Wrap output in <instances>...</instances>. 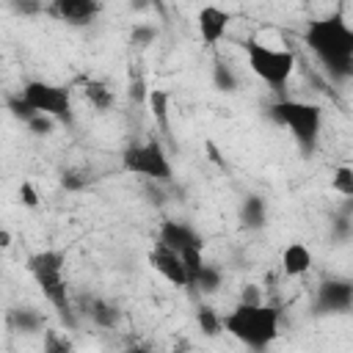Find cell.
I'll use <instances>...</instances> for the list:
<instances>
[{"instance_id": "1", "label": "cell", "mask_w": 353, "mask_h": 353, "mask_svg": "<svg viewBox=\"0 0 353 353\" xmlns=\"http://www.w3.org/2000/svg\"><path fill=\"white\" fill-rule=\"evenodd\" d=\"M303 41L331 77L345 80L353 74V28L339 11L309 22Z\"/></svg>"}, {"instance_id": "2", "label": "cell", "mask_w": 353, "mask_h": 353, "mask_svg": "<svg viewBox=\"0 0 353 353\" xmlns=\"http://www.w3.org/2000/svg\"><path fill=\"white\" fill-rule=\"evenodd\" d=\"M223 331L254 353H265L279 336V309L268 303H237L223 314Z\"/></svg>"}, {"instance_id": "3", "label": "cell", "mask_w": 353, "mask_h": 353, "mask_svg": "<svg viewBox=\"0 0 353 353\" xmlns=\"http://www.w3.org/2000/svg\"><path fill=\"white\" fill-rule=\"evenodd\" d=\"M63 254L55 251V248H44V251H36L28 256V273L33 276L36 287L41 290V295L52 303V309L69 323L74 325L72 320V303H69V290H66V276H63Z\"/></svg>"}, {"instance_id": "4", "label": "cell", "mask_w": 353, "mask_h": 353, "mask_svg": "<svg viewBox=\"0 0 353 353\" xmlns=\"http://www.w3.org/2000/svg\"><path fill=\"white\" fill-rule=\"evenodd\" d=\"M270 119L290 130L295 138L298 149L303 154H312L320 138L323 127V108L317 102H303V99H279L270 105Z\"/></svg>"}, {"instance_id": "5", "label": "cell", "mask_w": 353, "mask_h": 353, "mask_svg": "<svg viewBox=\"0 0 353 353\" xmlns=\"http://www.w3.org/2000/svg\"><path fill=\"white\" fill-rule=\"evenodd\" d=\"M243 50H245L248 69H251L262 83H268L270 88L287 85V80L292 77V69H295V52L268 47V44H262V41H256V39H248V41L243 44Z\"/></svg>"}, {"instance_id": "6", "label": "cell", "mask_w": 353, "mask_h": 353, "mask_svg": "<svg viewBox=\"0 0 353 353\" xmlns=\"http://www.w3.org/2000/svg\"><path fill=\"white\" fill-rule=\"evenodd\" d=\"M25 105L36 116H50L58 124H72V91L47 80H28L19 91Z\"/></svg>"}, {"instance_id": "7", "label": "cell", "mask_w": 353, "mask_h": 353, "mask_svg": "<svg viewBox=\"0 0 353 353\" xmlns=\"http://www.w3.org/2000/svg\"><path fill=\"white\" fill-rule=\"evenodd\" d=\"M121 168L127 174L152 179V182H168L171 179V160L157 138H149L143 143H132L121 154Z\"/></svg>"}, {"instance_id": "8", "label": "cell", "mask_w": 353, "mask_h": 353, "mask_svg": "<svg viewBox=\"0 0 353 353\" xmlns=\"http://www.w3.org/2000/svg\"><path fill=\"white\" fill-rule=\"evenodd\" d=\"M353 309V281L350 279H325L314 298L317 314H342Z\"/></svg>"}, {"instance_id": "9", "label": "cell", "mask_w": 353, "mask_h": 353, "mask_svg": "<svg viewBox=\"0 0 353 353\" xmlns=\"http://www.w3.org/2000/svg\"><path fill=\"white\" fill-rule=\"evenodd\" d=\"M149 265H152V270H157L168 284H174V287H188V270H185V262H182V254H179V251L154 243V248L149 251Z\"/></svg>"}, {"instance_id": "10", "label": "cell", "mask_w": 353, "mask_h": 353, "mask_svg": "<svg viewBox=\"0 0 353 353\" xmlns=\"http://www.w3.org/2000/svg\"><path fill=\"white\" fill-rule=\"evenodd\" d=\"M44 11L66 25H91L94 17L102 11V6L97 0H55Z\"/></svg>"}, {"instance_id": "11", "label": "cell", "mask_w": 353, "mask_h": 353, "mask_svg": "<svg viewBox=\"0 0 353 353\" xmlns=\"http://www.w3.org/2000/svg\"><path fill=\"white\" fill-rule=\"evenodd\" d=\"M196 28H199L201 44L204 47H215L229 30V11H223L218 6H204L196 14Z\"/></svg>"}, {"instance_id": "12", "label": "cell", "mask_w": 353, "mask_h": 353, "mask_svg": "<svg viewBox=\"0 0 353 353\" xmlns=\"http://www.w3.org/2000/svg\"><path fill=\"white\" fill-rule=\"evenodd\" d=\"M157 243L160 245H168V248H174V251H185V248H201L204 243H201V234L193 229V226H188V223H182V221H165L163 226H160V237H157Z\"/></svg>"}, {"instance_id": "13", "label": "cell", "mask_w": 353, "mask_h": 353, "mask_svg": "<svg viewBox=\"0 0 353 353\" xmlns=\"http://www.w3.org/2000/svg\"><path fill=\"white\" fill-rule=\"evenodd\" d=\"M83 97L94 110H110L116 105V91L110 88V83H105L99 77H85L83 80Z\"/></svg>"}, {"instance_id": "14", "label": "cell", "mask_w": 353, "mask_h": 353, "mask_svg": "<svg viewBox=\"0 0 353 353\" xmlns=\"http://www.w3.org/2000/svg\"><path fill=\"white\" fill-rule=\"evenodd\" d=\"M312 268V251L303 243H290L281 251V270L287 276H303Z\"/></svg>"}, {"instance_id": "15", "label": "cell", "mask_w": 353, "mask_h": 353, "mask_svg": "<svg viewBox=\"0 0 353 353\" xmlns=\"http://www.w3.org/2000/svg\"><path fill=\"white\" fill-rule=\"evenodd\" d=\"M240 221H243L245 229H262L265 221H268V204H265V199L256 196V193L245 196L243 204H240Z\"/></svg>"}, {"instance_id": "16", "label": "cell", "mask_w": 353, "mask_h": 353, "mask_svg": "<svg viewBox=\"0 0 353 353\" xmlns=\"http://www.w3.org/2000/svg\"><path fill=\"white\" fill-rule=\"evenodd\" d=\"M146 105H149V113H152L154 124L160 127V132H168V91H163V88H149Z\"/></svg>"}, {"instance_id": "17", "label": "cell", "mask_w": 353, "mask_h": 353, "mask_svg": "<svg viewBox=\"0 0 353 353\" xmlns=\"http://www.w3.org/2000/svg\"><path fill=\"white\" fill-rule=\"evenodd\" d=\"M196 323H199V331H201L204 336H218V334L223 331V317H221L212 306H207V303H201V306L196 309Z\"/></svg>"}, {"instance_id": "18", "label": "cell", "mask_w": 353, "mask_h": 353, "mask_svg": "<svg viewBox=\"0 0 353 353\" xmlns=\"http://www.w3.org/2000/svg\"><path fill=\"white\" fill-rule=\"evenodd\" d=\"M182 262H185V270H188V287H196V279L207 265L201 248H185L182 251Z\"/></svg>"}, {"instance_id": "19", "label": "cell", "mask_w": 353, "mask_h": 353, "mask_svg": "<svg viewBox=\"0 0 353 353\" xmlns=\"http://www.w3.org/2000/svg\"><path fill=\"white\" fill-rule=\"evenodd\" d=\"M88 314H91L94 323L102 325V328H113V325L119 323V309L110 306V303H105V301H94L91 309H88Z\"/></svg>"}, {"instance_id": "20", "label": "cell", "mask_w": 353, "mask_h": 353, "mask_svg": "<svg viewBox=\"0 0 353 353\" xmlns=\"http://www.w3.org/2000/svg\"><path fill=\"white\" fill-rule=\"evenodd\" d=\"M11 323H14L19 331H25V334H33V331H39V328L44 325L41 314L33 312V309H14V312H11Z\"/></svg>"}, {"instance_id": "21", "label": "cell", "mask_w": 353, "mask_h": 353, "mask_svg": "<svg viewBox=\"0 0 353 353\" xmlns=\"http://www.w3.org/2000/svg\"><path fill=\"white\" fill-rule=\"evenodd\" d=\"M41 353H74V345L61 331H44V347Z\"/></svg>"}, {"instance_id": "22", "label": "cell", "mask_w": 353, "mask_h": 353, "mask_svg": "<svg viewBox=\"0 0 353 353\" xmlns=\"http://www.w3.org/2000/svg\"><path fill=\"white\" fill-rule=\"evenodd\" d=\"M331 188L339 193V196H347L353 199V165H339L331 176Z\"/></svg>"}, {"instance_id": "23", "label": "cell", "mask_w": 353, "mask_h": 353, "mask_svg": "<svg viewBox=\"0 0 353 353\" xmlns=\"http://www.w3.org/2000/svg\"><path fill=\"white\" fill-rule=\"evenodd\" d=\"M212 83L221 91H234L237 88V77L229 69V63H223V61H215V66H212Z\"/></svg>"}, {"instance_id": "24", "label": "cell", "mask_w": 353, "mask_h": 353, "mask_svg": "<svg viewBox=\"0 0 353 353\" xmlns=\"http://www.w3.org/2000/svg\"><path fill=\"white\" fill-rule=\"evenodd\" d=\"M196 287H199L201 292H215V290L221 287V270H218L215 265H204V270H201L199 279H196Z\"/></svg>"}, {"instance_id": "25", "label": "cell", "mask_w": 353, "mask_h": 353, "mask_svg": "<svg viewBox=\"0 0 353 353\" xmlns=\"http://www.w3.org/2000/svg\"><path fill=\"white\" fill-rule=\"evenodd\" d=\"M55 124H58V121H55V119H50V116H33L25 127H28L33 135H50V132L55 130Z\"/></svg>"}, {"instance_id": "26", "label": "cell", "mask_w": 353, "mask_h": 353, "mask_svg": "<svg viewBox=\"0 0 353 353\" xmlns=\"http://www.w3.org/2000/svg\"><path fill=\"white\" fill-rule=\"evenodd\" d=\"M19 201H22L25 207H30V210L39 207V190L33 188V182H22V185H19Z\"/></svg>"}, {"instance_id": "27", "label": "cell", "mask_w": 353, "mask_h": 353, "mask_svg": "<svg viewBox=\"0 0 353 353\" xmlns=\"http://www.w3.org/2000/svg\"><path fill=\"white\" fill-rule=\"evenodd\" d=\"M85 182H88V176H83L77 171H63V176H61V185L66 190H80V188H85Z\"/></svg>"}, {"instance_id": "28", "label": "cell", "mask_w": 353, "mask_h": 353, "mask_svg": "<svg viewBox=\"0 0 353 353\" xmlns=\"http://www.w3.org/2000/svg\"><path fill=\"white\" fill-rule=\"evenodd\" d=\"M154 36H157V30H154L152 25H138V28L132 30V36H130V39H132L135 44H141V47H143V44H149Z\"/></svg>"}, {"instance_id": "29", "label": "cell", "mask_w": 353, "mask_h": 353, "mask_svg": "<svg viewBox=\"0 0 353 353\" xmlns=\"http://www.w3.org/2000/svg\"><path fill=\"white\" fill-rule=\"evenodd\" d=\"M207 152H210V160H212L215 165H223V157H221V152L215 149V143H212V141H207Z\"/></svg>"}, {"instance_id": "30", "label": "cell", "mask_w": 353, "mask_h": 353, "mask_svg": "<svg viewBox=\"0 0 353 353\" xmlns=\"http://www.w3.org/2000/svg\"><path fill=\"white\" fill-rule=\"evenodd\" d=\"M0 245H3V248L11 245V232H8V229H0Z\"/></svg>"}, {"instance_id": "31", "label": "cell", "mask_w": 353, "mask_h": 353, "mask_svg": "<svg viewBox=\"0 0 353 353\" xmlns=\"http://www.w3.org/2000/svg\"><path fill=\"white\" fill-rule=\"evenodd\" d=\"M127 353H152V350H146V347H132V350H127Z\"/></svg>"}]
</instances>
